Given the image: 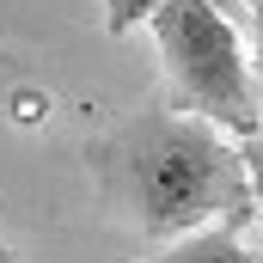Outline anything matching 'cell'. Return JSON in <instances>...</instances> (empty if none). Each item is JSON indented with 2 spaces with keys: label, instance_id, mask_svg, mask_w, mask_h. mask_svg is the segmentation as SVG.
Listing matches in <instances>:
<instances>
[{
  "label": "cell",
  "instance_id": "obj_1",
  "mask_svg": "<svg viewBox=\"0 0 263 263\" xmlns=\"http://www.w3.org/2000/svg\"><path fill=\"white\" fill-rule=\"evenodd\" d=\"M92 165L110 208H123L147 239H184L214 220H251L245 153L202 117L141 110L104 141H92Z\"/></svg>",
  "mask_w": 263,
  "mask_h": 263
},
{
  "label": "cell",
  "instance_id": "obj_2",
  "mask_svg": "<svg viewBox=\"0 0 263 263\" xmlns=\"http://www.w3.org/2000/svg\"><path fill=\"white\" fill-rule=\"evenodd\" d=\"M147 31H153L165 80H172L165 110L202 117V123L233 129V135H257V123H263L257 73H251L239 25L214 0H159Z\"/></svg>",
  "mask_w": 263,
  "mask_h": 263
},
{
  "label": "cell",
  "instance_id": "obj_3",
  "mask_svg": "<svg viewBox=\"0 0 263 263\" xmlns=\"http://www.w3.org/2000/svg\"><path fill=\"white\" fill-rule=\"evenodd\" d=\"M153 263H257V257L245 251L239 227H233V220H220V227H196V233L172 239Z\"/></svg>",
  "mask_w": 263,
  "mask_h": 263
},
{
  "label": "cell",
  "instance_id": "obj_4",
  "mask_svg": "<svg viewBox=\"0 0 263 263\" xmlns=\"http://www.w3.org/2000/svg\"><path fill=\"white\" fill-rule=\"evenodd\" d=\"M153 6H159V0H104V31L123 37V31H135V25L153 18Z\"/></svg>",
  "mask_w": 263,
  "mask_h": 263
},
{
  "label": "cell",
  "instance_id": "obj_5",
  "mask_svg": "<svg viewBox=\"0 0 263 263\" xmlns=\"http://www.w3.org/2000/svg\"><path fill=\"white\" fill-rule=\"evenodd\" d=\"M239 153H245V184H251V214L263 220V129H257V135H245V147H239Z\"/></svg>",
  "mask_w": 263,
  "mask_h": 263
},
{
  "label": "cell",
  "instance_id": "obj_6",
  "mask_svg": "<svg viewBox=\"0 0 263 263\" xmlns=\"http://www.w3.org/2000/svg\"><path fill=\"white\" fill-rule=\"evenodd\" d=\"M245 25H251V73H257V98H263V0H245Z\"/></svg>",
  "mask_w": 263,
  "mask_h": 263
},
{
  "label": "cell",
  "instance_id": "obj_7",
  "mask_svg": "<svg viewBox=\"0 0 263 263\" xmlns=\"http://www.w3.org/2000/svg\"><path fill=\"white\" fill-rule=\"evenodd\" d=\"M214 6H220V12H227V18H233V25H239V18H245V0H214Z\"/></svg>",
  "mask_w": 263,
  "mask_h": 263
},
{
  "label": "cell",
  "instance_id": "obj_8",
  "mask_svg": "<svg viewBox=\"0 0 263 263\" xmlns=\"http://www.w3.org/2000/svg\"><path fill=\"white\" fill-rule=\"evenodd\" d=\"M0 263H25V257H18V251H12V245H0Z\"/></svg>",
  "mask_w": 263,
  "mask_h": 263
}]
</instances>
